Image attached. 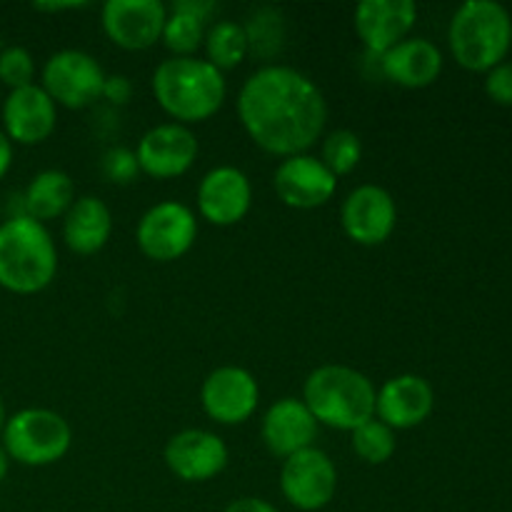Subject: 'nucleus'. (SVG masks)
<instances>
[{
    "label": "nucleus",
    "instance_id": "1",
    "mask_svg": "<svg viewBox=\"0 0 512 512\" xmlns=\"http://www.w3.org/2000/svg\"><path fill=\"white\" fill-rule=\"evenodd\" d=\"M238 118L260 150L278 158L308 153L325 133L328 100L310 75L268 63L245 78Z\"/></svg>",
    "mask_w": 512,
    "mask_h": 512
},
{
    "label": "nucleus",
    "instance_id": "2",
    "mask_svg": "<svg viewBox=\"0 0 512 512\" xmlns=\"http://www.w3.org/2000/svg\"><path fill=\"white\" fill-rule=\"evenodd\" d=\"M153 95L173 123L193 125L213 118L228 98L225 73L205 58H168L155 68Z\"/></svg>",
    "mask_w": 512,
    "mask_h": 512
},
{
    "label": "nucleus",
    "instance_id": "3",
    "mask_svg": "<svg viewBox=\"0 0 512 512\" xmlns=\"http://www.w3.org/2000/svg\"><path fill=\"white\" fill-rule=\"evenodd\" d=\"M58 273V248L38 220L18 213L0 223V288L15 295H35Z\"/></svg>",
    "mask_w": 512,
    "mask_h": 512
},
{
    "label": "nucleus",
    "instance_id": "4",
    "mask_svg": "<svg viewBox=\"0 0 512 512\" xmlns=\"http://www.w3.org/2000/svg\"><path fill=\"white\" fill-rule=\"evenodd\" d=\"M373 380L350 365H320L305 378L303 403L313 413L318 425L353 433L363 423L375 418Z\"/></svg>",
    "mask_w": 512,
    "mask_h": 512
},
{
    "label": "nucleus",
    "instance_id": "5",
    "mask_svg": "<svg viewBox=\"0 0 512 512\" xmlns=\"http://www.w3.org/2000/svg\"><path fill=\"white\" fill-rule=\"evenodd\" d=\"M448 45L458 65L488 73L503 63L512 45V18L498 0H465L450 18Z\"/></svg>",
    "mask_w": 512,
    "mask_h": 512
},
{
    "label": "nucleus",
    "instance_id": "6",
    "mask_svg": "<svg viewBox=\"0 0 512 512\" xmlns=\"http://www.w3.org/2000/svg\"><path fill=\"white\" fill-rule=\"evenodd\" d=\"M0 440L10 460L25 468H45L68 455L73 428L55 410L23 408L8 415Z\"/></svg>",
    "mask_w": 512,
    "mask_h": 512
},
{
    "label": "nucleus",
    "instance_id": "7",
    "mask_svg": "<svg viewBox=\"0 0 512 512\" xmlns=\"http://www.w3.org/2000/svg\"><path fill=\"white\" fill-rule=\"evenodd\" d=\"M198 230V215L193 208L178 200H160L140 215L135 243L148 260L173 263L193 250Z\"/></svg>",
    "mask_w": 512,
    "mask_h": 512
},
{
    "label": "nucleus",
    "instance_id": "8",
    "mask_svg": "<svg viewBox=\"0 0 512 512\" xmlns=\"http://www.w3.org/2000/svg\"><path fill=\"white\" fill-rule=\"evenodd\" d=\"M108 73L103 65L85 50L65 48L50 55L40 70V88L55 105L68 110H83L103 98Z\"/></svg>",
    "mask_w": 512,
    "mask_h": 512
},
{
    "label": "nucleus",
    "instance_id": "9",
    "mask_svg": "<svg viewBox=\"0 0 512 512\" xmlns=\"http://www.w3.org/2000/svg\"><path fill=\"white\" fill-rule=\"evenodd\" d=\"M280 493L300 512L328 508L338 493V468L333 458L320 448H308L283 460Z\"/></svg>",
    "mask_w": 512,
    "mask_h": 512
},
{
    "label": "nucleus",
    "instance_id": "10",
    "mask_svg": "<svg viewBox=\"0 0 512 512\" xmlns=\"http://www.w3.org/2000/svg\"><path fill=\"white\" fill-rule=\"evenodd\" d=\"M200 405L218 425H243L260 405V385L250 370L220 365L200 385Z\"/></svg>",
    "mask_w": 512,
    "mask_h": 512
},
{
    "label": "nucleus",
    "instance_id": "11",
    "mask_svg": "<svg viewBox=\"0 0 512 512\" xmlns=\"http://www.w3.org/2000/svg\"><path fill=\"white\" fill-rule=\"evenodd\" d=\"M343 233L363 248H375L390 240L398 225V205L383 185L365 183L350 190L340 208Z\"/></svg>",
    "mask_w": 512,
    "mask_h": 512
},
{
    "label": "nucleus",
    "instance_id": "12",
    "mask_svg": "<svg viewBox=\"0 0 512 512\" xmlns=\"http://www.w3.org/2000/svg\"><path fill=\"white\" fill-rule=\"evenodd\" d=\"M200 153L198 138L188 125L160 123L145 130L138 140L135 158L140 173L155 180H173L188 173Z\"/></svg>",
    "mask_w": 512,
    "mask_h": 512
},
{
    "label": "nucleus",
    "instance_id": "13",
    "mask_svg": "<svg viewBox=\"0 0 512 512\" xmlns=\"http://www.w3.org/2000/svg\"><path fill=\"white\" fill-rule=\"evenodd\" d=\"M198 215L215 228L238 225L253 208V183L235 165H218L200 178L195 193Z\"/></svg>",
    "mask_w": 512,
    "mask_h": 512
},
{
    "label": "nucleus",
    "instance_id": "14",
    "mask_svg": "<svg viewBox=\"0 0 512 512\" xmlns=\"http://www.w3.org/2000/svg\"><path fill=\"white\" fill-rule=\"evenodd\" d=\"M163 458L170 473L183 483H208L228 468L230 450L220 435L188 428L168 440Z\"/></svg>",
    "mask_w": 512,
    "mask_h": 512
},
{
    "label": "nucleus",
    "instance_id": "15",
    "mask_svg": "<svg viewBox=\"0 0 512 512\" xmlns=\"http://www.w3.org/2000/svg\"><path fill=\"white\" fill-rule=\"evenodd\" d=\"M168 5L160 0H108L100 10L103 33L123 50H148L163 38Z\"/></svg>",
    "mask_w": 512,
    "mask_h": 512
},
{
    "label": "nucleus",
    "instance_id": "16",
    "mask_svg": "<svg viewBox=\"0 0 512 512\" xmlns=\"http://www.w3.org/2000/svg\"><path fill=\"white\" fill-rule=\"evenodd\" d=\"M273 190L280 203L295 210H315L330 203L338 190V178L310 153L280 160L273 175Z\"/></svg>",
    "mask_w": 512,
    "mask_h": 512
},
{
    "label": "nucleus",
    "instance_id": "17",
    "mask_svg": "<svg viewBox=\"0 0 512 512\" xmlns=\"http://www.w3.org/2000/svg\"><path fill=\"white\" fill-rule=\"evenodd\" d=\"M415 23L418 5L413 0H363L353 15L355 33L373 58H380L410 38Z\"/></svg>",
    "mask_w": 512,
    "mask_h": 512
},
{
    "label": "nucleus",
    "instance_id": "18",
    "mask_svg": "<svg viewBox=\"0 0 512 512\" xmlns=\"http://www.w3.org/2000/svg\"><path fill=\"white\" fill-rule=\"evenodd\" d=\"M435 410V390L423 375L403 373L385 380L375 398V418L393 430L423 425Z\"/></svg>",
    "mask_w": 512,
    "mask_h": 512
},
{
    "label": "nucleus",
    "instance_id": "19",
    "mask_svg": "<svg viewBox=\"0 0 512 512\" xmlns=\"http://www.w3.org/2000/svg\"><path fill=\"white\" fill-rule=\"evenodd\" d=\"M58 105L38 83L10 90L3 103V133L10 143L38 145L55 133Z\"/></svg>",
    "mask_w": 512,
    "mask_h": 512
},
{
    "label": "nucleus",
    "instance_id": "20",
    "mask_svg": "<svg viewBox=\"0 0 512 512\" xmlns=\"http://www.w3.org/2000/svg\"><path fill=\"white\" fill-rule=\"evenodd\" d=\"M320 433L318 420L313 418L303 400L280 398L265 410L263 423H260V438L265 448L275 458H290L295 453L315 448V438Z\"/></svg>",
    "mask_w": 512,
    "mask_h": 512
},
{
    "label": "nucleus",
    "instance_id": "21",
    "mask_svg": "<svg viewBox=\"0 0 512 512\" xmlns=\"http://www.w3.org/2000/svg\"><path fill=\"white\" fill-rule=\"evenodd\" d=\"M375 60L385 80L408 90L428 88L443 73V53L438 45L433 40L413 38V35Z\"/></svg>",
    "mask_w": 512,
    "mask_h": 512
},
{
    "label": "nucleus",
    "instance_id": "22",
    "mask_svg": "<svg viewBox=\"0 0 512 512\" xmlns=\"http://www.w3.org/2000/svg\"><path fill=\"white\" fill-rule=\"evenodd\" d=\"M110 235H113V213L105 200L95 195L75 198L68 213L63 215V240L70 253H100L108 245Z\"/></svg>",
    "mask_w": 512,
    "mask_h": 512
},
{
    "label": "nucleus",
    "instance_id": "23",
    "mask_svg": "<svg viewBox=\"0 0 512 512\" xmlns=\"http://www.w3.org/2000/svg\"><path fill=\"white\" fill-rule=\"evenodd\" d=\"M75 203V183L65 170H40L30 178L23 193V215L48 223V220L63 218Z\"/></svg>",
    "mask_w": 512,
    "mask_h": 512
},
{
    "label": "nucleus",
    "instance_id": "24",
    "mask_svg": "<svg viewBox=\"0 0 512 512\" xmlns=\"http://www.w3.org/2000/svg\"><path fill=\"white\" fill-rule=\"evenodd\" d=\"M203 48L205 60L215 65L220 73L238 68L250 55L243 23H235V20H215L213 25H208Z\"/></svg>",
    "mask_w": 512,
    "mask_h": 512
},
{
    "label": "nucleus",
    "instance_id": "25",
    "mask_svg": "<svg viewBox=\"0 0 512 512\" xmlns=\"http://www.w3.org/2000/svg\"><path fill=\"white\" fill-rule=\"evenodd\" d=\"M205 33H208V20L198 18L190 10L180 8L173 3L168 8V18L163 25V45L173 53V58H193L205 43Z\"/></svg>",
    "mask_w": 512,
    "mask_h": 512
},
{
    "label": "nucleus",
    "instance_id": "26",
    "mask_svg": "<svg viewBox=\"0 0 512 512\" xmlns=\"http://www.w3.org/2000/svg\"><path fill=\"white\" fill-rule=\"evenodd\" d=\"M250 55L260 60H273L285 45V18L278 8L260 5L243 23Z\"/></svg>",
    "mask_w": 512,
    "mask_h": 512
},
{
    "label": "nucleus",
    "instance_id": "27",
    "mask_svg": "<svg viewBox=\"0 0 512 512\" xmlns=\"http://www.w3.org/2000/svg\"><path fill=\"white\" fill-rule=\"evenodd\" d=\"M350 445H353V453L363 463L385 465L393 458L395 450H398V438H395L393 428L373 418L350 433Z\"/></svg>",
    "mask_w": 512,
    "mask_h": 512
},
{
    "label": "nucleus",
    "instance_id": "28",
    "mask_svg": "<svg viewBox=\"0 0 512 512\" xmlns=\"http://www.w3.org/2000/svg\"><path fill=\"white\" fill-rule=\"evenodd\" d=\"M320 160H323L325 168H328L335 178L353 173L360 165V160H363V140L358 138V133H353V130L348 128L333 130V133H328L323 138Z\"/></svg>",
    "mask_w": 512,
    "mask_h": 512
},
{
    "label": "nucleus",
    "instance_id": "29",
    "mask_svg": "<svg viewBox=\"0 0 512 512\" xmlns=\"http://www.w3.org/2000/svg\"><path fill=\"white\" fill-rule=\"evenodd\" d=\"M0 83L10 90L35 83V60L23 45H8L0 50Z\"/></svg>",
    "mask_w": 512,
    "mask_h": 512
},
{
    "label": "nucleus",
    "instance_id": "30",
    "mask_svg": "<svg viewBox=\"0 0 512 512\" xmlns=\"http://www.w3.org/2000/svg\"><path fill=\"white\" fill-rule=\"evenodd\" d=\"M100 173H103L105 180L115 185H128L133 183L140 175L138 158H135V150L123 148V145H115V148H108L100 158Z\"/></svg>",
    "mask_w": 512,
    "mask_h": 512
},
{
    "label": "nucleus",
    "instance_id": "31",
    "mask_svg": "<svg viewBox=\"0 0 512 512\" xmlns=\"http://www.w3.org/2000/svg\"><path fill=\"white\" fill-rule=\"evenodd\" d=\"M485 93L493 103L512 105V60H503L485 75Z\"/></svg>",
    "mask_w": 512,
    "mask_h": 512
},
{
    "label": "nucleus",
    "instance_id": "32",
    "mask_svg": "<svg viewBox=\"0 0 512 512\" xmlns=\"http://www.w3.org/2000/svg\"><path fill=\"white\" fill-rule=\"evenodd\" d=\"M133 95V83H130L128 75H108L103 85V98L113 105H125Z\"/></svg>",
    "mask_w": 512,
    "mask_h": 512
},
{
    "label": "nucleus",
    "instance_id": "33",
    "mask_svg": "<svg viewBox=\"0 0 512 512\" xmlns=\"http://www.w3.org/2000/svg\"><path fill=\"white\" fill-rule=\"evenodd\" d=\"M225 512H278L270 500L255 498V495H245V498L233 500V503L225 508Z\"/></svg>",
    "mask_w": 512,
    "mask_h": 512
},
{
    "label": "nucleus",
    "instance_id": "34",
    "mask_svg": "<svg viewBox=\"0 0 512 512\" xmlns=\"http://www.w3.org/2000/svg\"><path fill=\"white\" fill-rule=\"evenodd\" d=\"M10 165H13V143H10V138L0 128V180L8 175Z\"/></svg>",
    "mask_w": 512,
    "mask_h": 512
},
{
    "label": "nucleus",
    "instance_id": "35",
    "mask_svg": "<svg viewBox=\"0 0 512 512\" xmlns=\"http://www.w3.org/2000/svg\"><path fill=\"white\" fill-rule=\"evenodd\" d=\"M38 10H48V13H58V10H75L85 8V3H38L35 5Z\"/></svg>",
    "mask_w": 512,
    "mask_h": 512
},
{
    "label": "nucleus",
    "instance_id": "36",
    "mask_svg": "<svg viewBox=\"0 0 512 512\" xmlns=\"http://www.w3.org/2000/svg\"><path fill=\"white\" fill-rule=\"evenodd\" d=\"M8 470H10V458L3 450V445H0V485H3V480L8 478Z\"/></svg>",
    "mask_w": 512,
    "mask_h": 512
},
{
    "label": "nucleus",
    "instance_id": "37",
    "mask_svg": "<svg viewBox=\"0 0 512 512\" xmlns=\"http://www.w3.org/2000/svg\"><path fill=\"white\" fill-rule=\"evenodd\" d=\"M5 420H8V413H5V400L3 395H0V433H3L5 428Z\"/></svg>",
    "mask_w": 512,
    "mask_h": 512
},
{
    "label": "nucleus",
    "instance_id": "38",
    "mask_svg": "<svg viewBox=\"0 0 512 512\" xmlns=\"http://www.w3.org/2000/svg\"><path fill=\"white\" fill-rule=\"evenodd\" d=\"M0 223H3V203H0Z\"/></svg>",
    "mask_w": 512,
    "mask_h": 512
}]
</instances>
